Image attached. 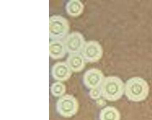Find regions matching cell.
I'll return each instance as SVG.
<instances>
[{
    "label": "cell",
    "mask_w": 152,
    "mask_h": 120,
    "mask_svg": "<svg viewBox=\"0 0 152 120\" xmlns=\"http://www.w3.org/2000/svg\"><path fill=\"white\" fill-rule=\"evenodd\" d=\"M56 107L58 112L61 116L70 117L77 113L79 104L77 99L73 96L66 95L58 99Z\"/></svg>",
    "instance_id": "4"
},
{
    "label": "cell",
    "mask_w": 152,
    "mask_h": 120,
    "mask_svg": "<svg viewBox=\"0 0 152 120\" xmlns=\"http://www.w3.org/2000/svg\"><path fill=\"white\" fill-rule=\"evenodd\" d=\"M52 74L55 79L64 81L67 80L71 77L72 72L67 63L64 62H58L53 66Z\"/></svg>",
    "instance_id": "8"
},
{
    "label": "cell",
    "mask_w": 152,
    "mask_h": 120,
    "mask_svg": "<svg viewBox=\"0 0 152 120\" xmlns=\"http://www.w3.org/2000/svg\"><path fill=\"white\" fill-rule=\"evenodd\" d=\"M125 94L129 99L135 102L144 100L148 94V84L143 79L134 77L126 82Z\"/></svg>",
    "instance_id": "1"
},
{
    "label": "cell",
    "mask_w": 152,
    "mask_h": 120,
    "mask_svg": "<svg viewBox=\"0 0 152 120\" xmlns=\"http://www.w3.org/2000/svg\"><path fill=\"white\" fill-rule=\"evenodd\" d=\"M84 6L81 2L78 0L69 1L66 5V10L68 14L73 17L80 15L83 10Z\"/></svg>",
    "instance_id": "11"
},
{
    "label": "cell",
    "mask_w": 152,
    "mask_h": 120,
    "mask_svg": "<svg viewBox=\"0 0 152 120\" xmlns=\"http://www.w3.org/2000/svg\"><path fill=\"white\" fill-rule=\"evenodd\" d=\"M84 38L78 32H74L68 35L65 40V47L67 52L70 53H78L83 49Z\"/></svg>",
    "instance_id": "6"
},
{
    "label": "cell",
    "mask_w": 152,
    "mask_h": 120,
    "mask_svg": "<svg viewBox=\"0 0 152 120\" xmlns=\"http://www.w3.org/2000/svg\"><path fill=\"white\" fill-rule=\"evenodd\" d=\"M101 94V90L98 88L92 89L90 92V96L93 99H97Z\"/></svg>",
    "instance_id": "14"
},
{
    "label": "cell",
    "mask_w": 152,
    "mask_h": 120,
    "mask_svg": "<svg viewBox=\"0 0 152 120\" xmlns=\"http://www.w3.org/2000/svg\"><path fill=\"white\" fill-rule=\"evenodd\" d=\"M104 75L101 71L98 69H92L87 71L83 76V82L89 88L94 89L102 83Z\"/></svg>",
    "instance_id": "7"
},
{
    "label": "cell",
    "mask_w": 152,
    "mask_h": 120,
    "mask_svg": "<svg viewBox=\"0 0 152 120\" xmlns=\"http://www.w3.org/2000/svg\"><path fill=\"white\" fill-rule=\"evenodd\" d=\"M65 91V86L59 81L53 83L51 87V93L55 96L58 97L63 96Z\"/></svg>",
    "instance_id": "13"
},
{
    "label": "cell",
    "mask_w": 152,
    "mask_h": 120,
    "mask_svg": "<svg viewBox=\"0 0 152 120\" xmlns=\"http://www.w3.org/2000/svg\"><path fill=\"white\" fill-rule=\"evenodd\" d=\"M69 30L68 21L62 16H52L49 19V36L51 39L59 40L66 36Z\"/></svg>",
    "instance_id": "3"
},
{
    "label": "cell",
    "mask_w": 152,
    "mask_h": 120,
    "mask_svg": "<svg viewBox=\"0 0 152 120\" xmlns=\"http://www.w3.org/2000/svg\"><path fill=\"white\" fill-rule=\"evenodd\" d=\"M66 61L71 70L75 72H80L85 66L84 58L78 53L70 54Z\"/></svg>",
    "instance_id": "9"
},
{
    "label": "cell",
    "mask_w": 152,
    "mask_h": 120,
    "mask_svg": "<svg viewBox=\"0 0 152 120\" xmlns=\"http://www.w3.org/2000/svg\"><path fill=\"white\" fill-rule=\"evenodd\" d=\"M82 54L86 61L95 62L98 61L102 57L103 50L98 42L90 41L84 44Z\"/></svg>",
    "instance_id": "5"
},
{
    "label": "cell",
    "mask_w": 152,
    "mask_h": 120,
    "mask_svg": "<svg viewBox=\"0 0 152 120\" xmlns=\"http://www.w3.org/2000/svg\"><path fill=\"white\" fill-rule=\"evenodd\" d=\"M99 118L100 120H120V115L115 107H107L101 110Z\"/></svg>",
    "instance_id": "12"
},
{
    "label": "cell",
    "mask_w": 152,
    "mask_h": 120,
    "mask_svg": "<svg viewBox=\"0 0 152 120\" xmlns=\"http://www.w3.org/2000/svg\"><path fill=\"white\" fill-rule=\"evenodd\" d=\"M66 54L64 43L59 40L51 41L49 44V55L54 59H61Z\"/></svg>",
    "instance_id": "10"
},
{
    "label": "cell",
    "mask_w": 152,
    "mask_h": 120,
    "mask_svg": "<svg viewBox=\"0 0 152 120\" xmlns=\"http://www.w3.org/2000/svg\"><path fill=\"white\" fill-rule=\"evenodd\" d=\"M124 90V85L121 80L117 77H107L102 83L101 95L107 100L115 101L122 96Z\"/></svg>",
    "instance_id": "2"
}]
</instances>
